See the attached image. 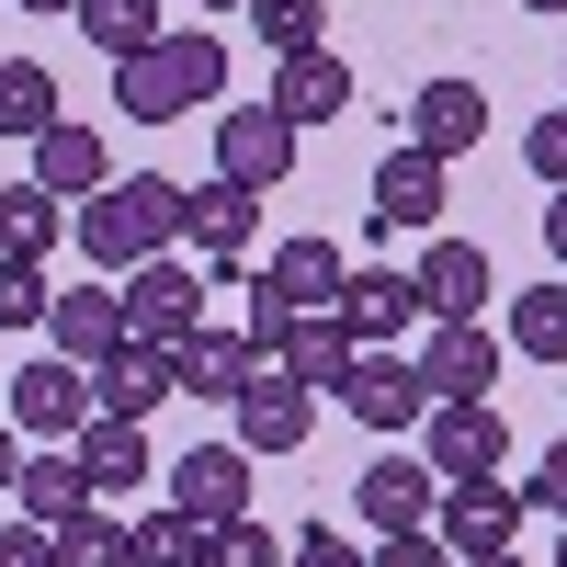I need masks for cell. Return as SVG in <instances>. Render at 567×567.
<instances>
[{"label": "cell", "mask_w": 567, "mask_h": 567, "mask_svg": "<svg viewBox=\"0 0 567 567\" xmlns=\"http://www.w3.org/2000/svg\"><path fill=\"white\" fill-rule=\"evenodd\" d=\"M69 250L91 261V272H136V261H159V250H182V182H159V171H114L91 205H69Z\"/></svg>", "instance_id": "6da1fadb"}, {"label": "cell", "mask_w": 567, "mask_h": 567, "mask_svg": "<svg viewBox=\"0 0 567 567\" xmlns=\"http://www.w3.org/2000/svg\"><path fill=\"white\" fill-rule=\"evenodd\" d=\"M216 91H227V45H216L205 23H171L148 58L114 69V114H136V125H182V114H205Z\"/></svg>", "instance_id": "7a4b0ae2"}, {"label": "cell", "mask_w": 567, "mask_h": 567, "mask_svg": "<svg viewBox=\"0 0 567 567\" xmlns=\"http://www.w3.org/2000/svg\"><path fill=\"white\" fill-rule=\"evenodd\" d=\"M499 329L488 318H420V352H409V374H420V398L432 409H477L488 386H499Z\"/></svg>", "instance_id": "3957f363"}, {"label": "cell", "mask_w": 567, "mask_h": 567, "mask_svg": "<svg viewBox=\"0 0 567 567\" xmlns=\"http://www.w3.org/2000/svg\"><path fill=\"white\" fill-rule=\"evenodd\" d=\"M205 296H216V284L194 272V261H182V250H159V261H136L125 284H114V307H125V341H194V329H205Z\"/></svg>", "instance_id": "277c9868"}, {"label": "cell", "mask_w": 567, "mask_h": 567, "mask_svg": "<svg viewBox=\"0 0 567 567\" xmlns=\"http://www.w3.org/2000/svg\"><path fill=\"white\" fill-rule=\"evenodd\" d=\"M523 523H534V511L511 499V477H465V488L432 499V534H443L454 567H465V556H523Z\"/></svg>", "instance_id": "5b68a950"}, {"label": "cell", "mask_w": 567, "mask_h": 567, "mask_svg": "<svg viewBox=\"0 0 567 567\" xmlns=\"http://www.w3.org/2000/svg\"><path fill=\"white\" fill-rule=\"evenodd\" d=\"M0 420H12L23 443H80V420H91V374L80 363H58V352H34L23 374H0Z\"/></svg>", "instance_id": "8992f818"}, {"label": "cell", "mask_w": 567, "mask_h": 567, "mask_svg": "<svg viewBox=\"0 0 567 567\" xmlns=\"http://www.w3.org/2000/svg\"><path fill=\"white\" fill-rule=\"evenodd\" d=\"M420 465H432L443 488H465V477H511V420L477 398V409H432L420 420Z\"/></svg>", "instance_id": "52a82bcc"}, {"label": "cell", "mask_w": 567, "mask_h": 567, "mask_svg": "<svg viewBox=\"0 0 567 567\" xmlns=\"http://www.w3.org/2000/svg\"><path fill=\"white\" fill-rule=\"evenodd\" d=\"M216 182H239V194H261V205H272V182H296V125H284L272 103L216 114Z\"/></svg>", "instance_id": "ba28073f"}, {"label": "cell", "mask_w": 567, "mask_h": 567, "mask_svg": "<svg viewBox=\"0 0 567 567\" xmlns=\"http://www.w3.org/2000/svg\"><path fill=\"white\" fill-rule=\"evenodd\" d=\"M159 477H171V511H182V523H205V534L250 523V454H239V443H194L182 465H159Z\"/></svg>", "instance_id": "9c48e42d"}, {"label": "cell", "mask_w": 567, "mask_h": 567, "mask_svg": "<svg viewBox=\"0 0 567 567\" xmlns=\"http://www.w3.org/2000/svg\"><path fill=\"white\" fill-rule=\"evenodd\" d=\"M329 398H341L352 420H363V432H420V420H432V398H420V374H409V352H352V374H341V386H329Z\"/></svg>", "instance_id": "30bf717a"}, {"label": "cell", "mask_w": 567, "mask_h": 567, "mask_svg": "<svg viewBox=\"0 0 567 567\" xmlns=\"http://www.w3.org/2000/svg\"><path fill=\"white\" fill-rule=\"evenodd\" d=\"M227 409H239V454H250V465H261V454H296V443L318 432V398H307L284 363H261V374H250V386L227 398Z\"/></svg>", "instance_id": "8fae6325"}, {"label": "cell", "mask_w": 567, "mask_h": 567, "mask_svg": "<svg viewBox=\"0 0 567 567\" xmlns=\"http://www.w3.org/2000/svg\"><path fill=\"white\" fill-rule=\"evenodd\" d=\"M250 239H261V194H239V182H194V194H182V250H205L216 272H239L250 261Z\"/></svg>", "instance_id": "7c38bea8"}, {"label": "cell", "mask_w": 567, "mask_h": 567, "mask_svg": "<svg viewBox=\"0 0 567 567\" xmlns=\"http://www.w3.org/2000/svg\"><path fill=\"white\" fill-rule=\"evenodd\" d=\"M250 284H261L284 318H329V307H341V284H352V261H341V239H284Z\"/></svg>", "instance_id": "4fadbf2b"}, {"label": "cell", "mask_w": 567, "mask_h": 567, "mask_svg": "<svg viewBox=\"0 0 567 567\" xmlns=\"http://www.w3.org/2000/svg\"><path fill=\"white\" fill-rule=\"evenodd\" d=\"M34 194H58V205H91V194H103V182H114V148H103V125H80V114H58V125H45L34 136Z\"/></svg>", "instance_id": "5bb4252c"}, {"label": "cell", "mask_w": 567, "mask_h": 567, "mask_svg": "<svg viewBox=\"0 0 567 567\" xmlns=\"http://www.w3.org/2000/svg\"><path fill=\"white\" fill-rule=\"evenodd\" d=\"M45 352H58V363H80V374L125 352V307H114V284H103V272H91V284H69V296L45 307Z\"/></svg>", "instance_id": "9a60e30c"}, {"label": "cell", "mask_w": 567, "mask_h": 567, "mask_svg": "<svg viewBox=\"0 0 567 567\" xmlns=\"http://www.w3.org/2000/svg\"><path fill=\"white\" fill-rule=\"evenodd\" d=\"M352 103H363V80H352V58H329V45H307V58L272 69V114L296 125V136H307V125H341Z\"/></svg>", "instance_id": "2e32d148"}, {"label": "cell", "mask_w": 567, "mask_h": 567, "mask_svg": "<svg viewBox=\"0 0 567 567\" xmlns=\"http://www.w3.org/2000/svg\"><path fill=\"white\" fill-rule=\"evenodd\" d=\"M477 136H488V91H477V80H420V103H409V148H420V159L454 171Z\"/></svg>", "instance_id": "e0dca14e"}, {"label": "cell", "mask_w": 567, "mask_h": 567, "mask_svg": "<svg viewBox=\"0 0 567 567\" xmlns=\"http://www.w3.org/2000/svg\"><path fill=\"white\" fill-rule=\"evenodd\" d=\"M329 318L352 329V352H386V341H409V329H420V284H409V272H374V261H363V272L341 284V307H329Z\"/></svg>", "instance_id": "ac0fdd59"}, {"label": "cell", "mask_w": 567, "mask_h": 567, "mask_svg": "<svg viewBox=\"0 0 567 567\" xmlns=\"http://www.w3.org/2000/svg\"><path fill=\"white\" fill-rule=\"evenodd\" d=\"M352 488H363V534H420V523H432V499H443V477H432L420 454H374Z\"/></svg>", "instance_id": "d6986e66"}, {"label": "cell", "mask_w": 567, "mask_h": 567, "mask_svg": "<svg viewBox=\"0 0 567 567\" xmlns=\"http://www.w3.org/2000/svg\"><path fill=\"white\" fill-rule=\"evenodd\" d=\"M69 465H80V488H91V499H125V488H148V477H159V454H148V432H136V420H80Z\"/></svg>", "instance_id": "ffe728a7"}, {"label": "cell", "mask_w": 567, "mask_h": 567, "mask_svg": "<svg viewBox=\"0 0 567 567\" xmlns=\"http://www.w3.org/2000/svg\"><path fill=\"white\" fill-rule=\"evenodd\" d=\"M159 398H171V352L159 341H125L114 363H91V420H136V432H148Z\"/></svg>", "instance_id": "44dd1931"}, {"label": "cell", "mask_w": 567, "mask_h": 567, "mask_svg": "<svg viewBox=\"0 0 567 567\" xmlns=\"http://www.w3.org/2000/svg\"><path fill=\"white\" fill-rule=\"evenodd\" d=\"M261 374V341L250 329H194V341H171V386L182 398H239Z\"/></svg>", "instance_id": "7402d4cb"}, {"label": "cell", "mask_w": 567, "mask_h": 567, "mask_svg": "<svg viewBox=\"0 0 567 567\" xmlns=\"http://www.w3.org/2000/svg\"><path fill=\"white\" fill-rule=\"evenodd\" d=\"M409 284H420V318H488V250L477 239H432Z\"/></svg>", "instance_id": "603a6c76"}, {"label": "cell", "mask_w": 567, "mask_h": 567, "mask_svg": "<svg viewBox=\"0 0 567 567\" xmlns=\"http://www.w3.org/2000/svg\"><path fill=\"white\" fill-rule=\"evenodd\" d=\"M443 194H454L443 159H420V148L374 159V227H443Z\"/></svg>", "instance_id": "cb8c5ba5"}, {"label": "cell", "mask_w": 567, "mask_h": 567, "mask_svg": "<svg viewBox=\"0 0 567 567\" xmlns=\"http://www.w3.org/2000/svg\"><path fill=\"white\" fill-rule=\"evenodd\" d=\"M91 45H103V58L125 69V58H148V45L171 34V0H80V12H69Z\"/></svg>", "instance_id": "d4e9b609"}, {"label": "cell", "mask_w": 567, "mask_h": 567, "mask_svg": "<svg viewBox=\"0 0 567 567\" xmlns=\"http://www.w3.org/2000/svg\"><path fill=\"white\" fill-rule=\"evenodd\" d=\"M12 511H23L34 534H58L69 511H91V488H80V465H69V443H58V454H23V477H12Z\"/></svg>", "instance_id": "484cf974"}, {"label": "cell", "mask_w": 567, "mask_h": 567, "mask_svg": "<svg viewBox=\"0 0 567 567\" xmlns=\"http://www.w3.org/2000/svg\"><path fill=\"white\" fill-rule=\"evenodd\" d=\"M272 363L296 374L307 398H329V386L352 374V329H341V318H296V329H284V352H272Z\"/></svg>", "instance_id": "4316f807"}, {"label": "cell", "mask_w": 567, "mask_h": 567, "mask_svg": "<svg viewBox=\"0 0 567 567\" xmlns=\"http://www.w3.org/2000/svg\"><path fill=\"white\" fill-rule=\"evenodd\" d=\"M45 125H58V69H45V58H0V136L34 148Z\"/></svg>", "instance_id": "83f0119b"}, {"label": "cell", "mask_w": 567, "mask_h": 567, "mask_svg": "<svg viewBox=\"0 0 567 567\" xmlns=\"http://www.w3.org/2000/svg\"><path fill=\"white\" fill-rule=\"evenodd\" d=\"M125 567H216V534H205V523H182V511L159 499L148 523H125Z\"/></svg>", "instance_id": "f1b7e54d"}, {"label": "cell", "mask_w": 567, "mask_h": 567, "mask_svg": "<svg viewBox=\"0 0 567 567\" xmlns=\"http://www.w3.org/2000/svg\"><path fill=\"white\" fill-rule=\"evenodd\" d=\"M58 239H69V205L34 194V182H12V194H0V261H45Z\"/></svg>", "instance_id": "f546056e"}, {"label": "cell", "mask_w": 567, "mask_h": 567, "mask_svg": "<svg viewBox=\"0 0 567 567\" xmlns=\"http://www.w3.org/2000/svg\"><path fill=\"white\" fill-rule=\"evenodd\" d=\"M499 352H523V363H567V284H534V296H511Z\"/></svg>", "instance_id": "4dcf8cb0"}, {"label": "cell", "mask_w": 567, "mask_h": 567, "mask_svg": "<svg viewBox=\"0 0 567 567\" xmlns=\"http://www.w3.org/2000/svg\"><path fill=\"white\" fill-rule=\"evenodd\" d=\"M239 23L261 34V58L284 69V58H307V45H329V0H250Z\"/></svg>", "instance_id": "1f68e13d"}, {"label": "cell", "mask_w": 567, "mask_h": 567, "mask_svg": "<svg viewBox=\"0 0 567 567\" xmlns=\"http://www.w3.org/2000/svg\"><path fill=\"white\" fill-rule=\"evenodd\" d=\"M45 545H58V567H125V523H114L103 499H91V511H69V523L45 534Z\"/></svg>", "instance_id": "d6a6232c"}, {"label": "cell", "mask_w": 567, "mask_h": 567, "mask_svg": "<svg viewBox=\"0 0 567 567\" xmlns=\"http://www.w3.org/2000/svg\"><path fill=\"white\" fill-rule=\"evenodd\" d=\"M523 171H534V182H545V194H567V103H556V114H534V125H523Z\"/></svg>", "instance_id": "836d02e7"}, {"label": "cell", "mask_w": 567, "mask_h": 567, "mask_svg": "<svg viewBox=\"0 0 567 567\" xmlns=\"http://www.w3.org/2000/svg\"><path fill=\"white\" fill-rule=\"evenodd\" d=\"M45 307H58V296H45V272H34V261H0V329H45Z\"/></svg>", "instance_id": "e575fe53"}, {"label": "cell", "mask_w": 567, "mask_h": 567, "mask_svg": "<svg viewBox=\"0 0 567 567\" xmlns=\"http://www.w3.org/2000/svg\"><path fill=\"white\" fill-rule=\"evenodd\" d=\"M284 567H363V545L341 523H307V534H284Z\"/></svg>", "instance_id": "d590c367"}, {"label": "cell", "mask_w": 567, "mask_h": 567, "mask_svg": "<svg viewBox=\"0 0 567 567\" xmlns=\"http://www.w3.org/2000/svg\"><path fill=\"white\" fill-rule=\"evenodd\" d=\"M363 567H454V556H443V534H432V523H420V534H374V545H363Z\"/></svg>", "instance_id": "8d00e7d4"}, {"label": "cell", "mask_w": 567, "mask_h": 567, "mask_svg": "<svg viewBox=\"0 0 567 567\" xmlns=\"http://www.w3.org/2000/svg\"><path fill=\"white\" fill-rule=\"evenodd\" d=\"M511 499H523V511H556V523H567V443H545V465H534V477H511Z\"/></svg>", "instance_id": "74e56055"}, {"label": "cell", "mask_w": 567, "mask_h": 567, "mask_svg": "<svg viewBox=\"0 0 567 567\" xmlns=\"http://www.w3.org/2000/svg\"><path fill=\"white\" fill-rule=\"evenodd\" d=\"M216 567H284V545H272L261 523H227V534H216Z\"/></svg>", "instance_id": "f35d334b"}, {"label": "cell", "mask_w": 567, "mask_h": 567, "mask_svg": "<svg viewBox=\"0 0 567 567\" xmlns=\"http://www.w3.org/2000/svg\"><path fill=\"white\" fill-rule=\"evenodd\" d=\"M0 567H58V545H45L34 523H0Z\"/></svg>", "instance_id": "ab89813d"}, {"label": "cell", "mask_w": 567, "mask_h": 567, "mask_svg": "<svg viewBox=\"0 0 567 567\" xmlns=\"http://www.w3.org/2000/svg\"><path fill=\"white\" fill-rule=\"evenodd\" d=\"M545 261L567 272V194H545Z\"/></svg>", "instance_id": "60d3db41"}, {"label": "cell", "mask_w": 567, "mask_h": 567, "mask_svg": "<svg viewBox=\"0 0 567 567\" xmlns=\"http://www.w3.org/2000/svg\"><path fill=\"white\" fill-rule=\"evenodd\" d=\"M23 454H34V443L12 432V420H0V499H12V477H23Z\"/></svg>", "instance_id": "b9f144b4"}, {"label": "cell", "mask_w": 567, "mask_h": 567, "mask_svg": "<svg viewBox=\"0 0 567 567\" xmlns=\"http://www.w3.org/2000/svg\"><path fill=\"white\" fill-rule=\"evenodd\" d=\"M12 12H45V23H69V12H80V0H12Z\"/></svg>", "instance_id": "7bdbcfd3"}, {"label": "cell", "mask_w": 567, "mask_h": 567, "mask_svg": "<svg viewBox=\"0 0 567 567\" xmlns=\"http://www.w3.org/2000/svg\"><path fill=\"white\" fill-rule=\"evenodd\" d=\"M523 12H534V23H567V0H523Z\"/></svg>", "instance_id": "ee69618b"}, {"label": "cell", "mask_w": 567, "mask_h": 567, "mask_svg": "<svg viewBox=\"0 0 567 567\" xmlns=\"http://www.w3.org/2000/svg\"><path fill=\"white\" fill-rule=\"evenodd\" d=\"M194 12H250V0H194Z\"/></svg>", "instance_id": "f6af8a7d"}, {"label": "cell", "mask_w": 567, "mask_h": 567, "mask_svg": "<svg viewBox=\"0 0 567 567\" xmlns=\"http://www.w3.org/2000/svg\"><path fill=\"white\" fill-rule=\"evenodd\" d=\"M465 567H523V556H465Z\"/></svg>", "instance_id": "bcb514c9"}, {"label": "cell", "mask_w": 567, "mask_h": 567, "mask_svg": "<svg viewBox=\"0 0 567 567\" xmlns=\"http://www.w3.org/2000/svg\"><path fill=\"white\" fill-rule=\"evenodd\" d=\"M171 12H194V0H171Z\"/></svg>", "instance_id": "7dc6e473"}, {"label": "cell", "mask_w": 567, "mask_h": 567, "mask_svg": "<svg viewBox=\"0 0 567 567\" xmlns=\"http://www.w3.org/2000/svg\"><path fill=\"white\" fill-rule=\"evenodd\" d=\"M556 567H567V545H556Z\"/></svg>", "instance_id": "c3c4849f"}]
</instances>
